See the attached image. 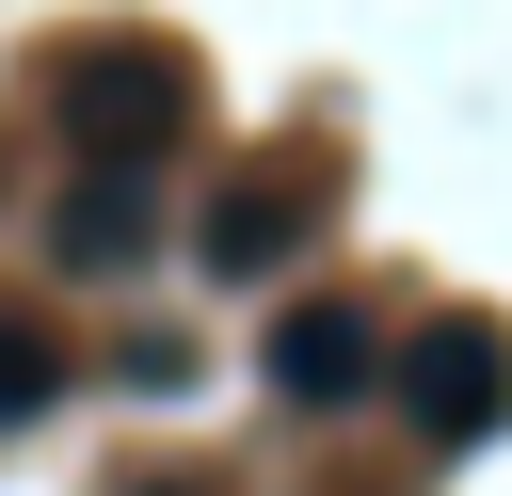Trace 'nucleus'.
Listing matches in <instances>:
<instances>
[{
  "instance_id": "f257e3e1",
  "label": "nucleus",
  "mask_w": 512,
  "mask_h": 496,
  "mask_svg": "<svg viewBox=\"0 0 512 496\" xmlns=\"http://www.w3.org/2000/svg\"><path fill=\"white\" fill-rule=\"evenodd\" d=\"M48 128L80 176H160L192 144V64L176 48H64L48 64Z\"/></svg>"
},
{
  "instance_id": "f03ea898",
  "label": "nucleus",
  "mask_w": 512,
  "mask_h": 496,
  "mask_svg": "<svg viewBox=\"0 0 512 496\" xmlns=\"http://www.w3.org/2000/svg\"><path fill=\"white\" fill-rule=\"evenodd\" d=\"M384 384H400V416H416L432 448H496V432H512V320H480V304H464V320H416Z\"/></svg>"
},
{
  "instance_id": "7ed1b4c3",
  "label": "nucleus",
  "mask_w": 512,
  "mask_h": 496,
  "mask_svg": "<svg viewBox=\"0 0 512 496\" xmlns=\"http://www.w3.org/2000/svg\"><path fill=\"white\" fill-rule=\"evenodd\" d=\"M384 368H400V352H384L368 304H288V320H272V400H288V416H336V400H368Z\"/></svg>"
},
{
  "instance_id": "20e7f679",
  "label": "nucleus",
  "mask_w": 512,
  "mask_h": 496,
  "mask_svg": "<svg viewBox=\"0 0 512 496\" xmlns=\"http://www.w3.org/2000/svg\"><path fill=\"white\" fill-rule=\"evenodd\" d=\"M320 192H336L320 160H272V176H224V192H208V224H192V256H208V272H272V256H288V240L320 224Z\"/></svg>"
},
{
  "instance_id": "39448f33",
  "label": "nucleus",
  "mask_w": 512,
  "mask_h": 496,
  "mask_svg": "<svg viewBox=\"0 0 512 496\" xmlns=\"http://www.w3.org/2000/svg\"><path fill=\"white\" fill-rule=\"evenodd\" d=\"M48 240H64L80 272H128V256L160 240V176H80V192L48 208Z\"/></svg>"
},
{
  "instance_id": "423d86ee",
  "label": "nucleus",
  "mask_w": 512,
  "mask_h": 496,
  "mask_svg": "<svg viewBox=\"0 0 512 496\" xmlns=\"http://www.w3.org/2000/svg\"><path fill=\"white\" fill-rule=\"evenodd\" d=\"M48 400H64V336L0 304V432H16V416H48Z\"/></svg>"
},
{
  "instance_id": "0eeeda50",
  "label": "nucleus",
  "mask_w": 512,
  "mask_h": 496,
  "mask_svg": "<svg viewBox=\"0 0 512 496\" xmlns=\"http://www.w3.org/2000/svg\"><path fill=\"white\" fill-rule=\"evenodd\" d=\"M128 496H208V480H128Z\"/></svg>"
}]
</instances>
